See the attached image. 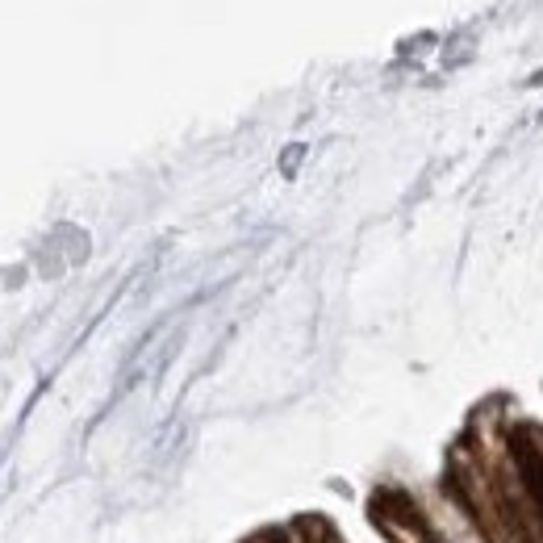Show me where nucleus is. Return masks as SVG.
I'll use <instances>...</instances> for the list:
<instances>
[{"mask_svg":"<svg viewBox=\"0 0 543 543\" xmlns=\"http://www.w3.org/2000/svg\"><path fill=\"white\" fill-rule=\"evenodd\" d=\"M514 464H518V472H523V485L531 489V498L543 510V456L535 452L527 439H514Z\"/></svg>","mask_w":543,"mask_h":543,"instance_id":"nucleus-1","label":"nucleus"}]
</instances>
